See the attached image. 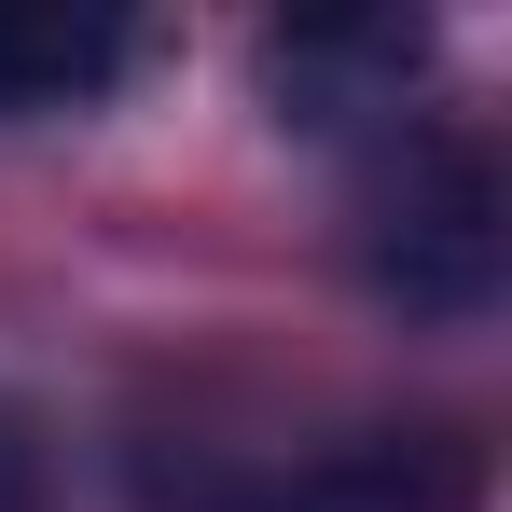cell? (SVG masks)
Masks as SVG:
<instances>
[{
	"label": "cell",
	"mask_w": 512,
	"mask_h": 512,
	"mask_svg": "<svg viewBox=\"0 0 512 512\" xmlns=\"http://www.w3.org/2000/svg\"><path fill=\"white\" fill-rule=\"evenodd\" d=\"M28 485H42V471H28V429L0 416V512H28Z\"/></svg>",
	"instance_id": "277c9868"
},
{
	"label": "cell",
	"mask_w": 512,
	"mask_h": 512,
	"mask_svg": "<svg viewBox=\"0 0 512 512\" xmlns=\"http://www.w3.org/2000/svg\"><path fill=\"white\" fill-rule=\"evenodd\" d=\"M374 277L429 319H471L499 291V167H485V139H416L402 153V194L374 222Z\"/></svg>",
	"instance_id": "6da1fadb"
},
{
	"label": "cell",
	"mask_w": 512,
	"mask_h": 512,
	"mask_svg": "<svg viewBox=\"0 0 512 512\" xmlns=\"http://www.w3.org/2000/svg\"><path fill=\"white\" fill-rule=\"evenodd\" d=\"M153 56L139 14H97V0H0V125L28 111H97Z\"/></svg>",
	"instance_id": "3957f363"
},
{
	"label": "cell",
	"mask_w": 512,
	"mask_h": 512,
	"mask_svg": "<svg viewBox=\"0 0 512 512\" xmlns=\"http://www.w3.org/2000/svg\"><path fill=\"white\" fill-rule=\"evenodd\" d=\"M194 512H471V443L443 429H374V443H319L277 485H194Z\"/></svg>",
	"instance_id": "7a4b0ae2"
}]
</instances>
